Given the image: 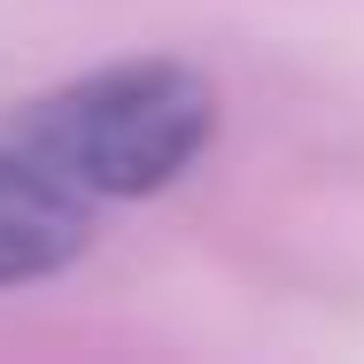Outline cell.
<instances>
[{
    "label": "cell",
    "mask_w": 364,
    "mask_h": 364,
    "mask_svg": "<svg viewBox=\"0 0 364 364\" xmlns=\"http://www.w3.org/2000/svg\"><path fill=\"white\" fill-rule=\"evenodd\" d=\"M93 225H101V210L77 186H63L47 163H31L0 132V294L70 272L93 248Z\"/></svg>",
    "instance_id": "2"
},
{
    "label": "cell",
    "mask_w": 364,
    "mask_h": 364,
    "mask_svg": "<svg viewBox=\"0 0 364 364\" xmlns=\"http://www.w3.org/2000/svg\"><path fill=\"white\" fill-rule=\"evenodd\" d=\"M0 132L93 210H117L178 186L202 163V147L218 140V85L178 55H124L8 109Z\"/></svg>",
    "instance_id": "1"
}]
</instances>
